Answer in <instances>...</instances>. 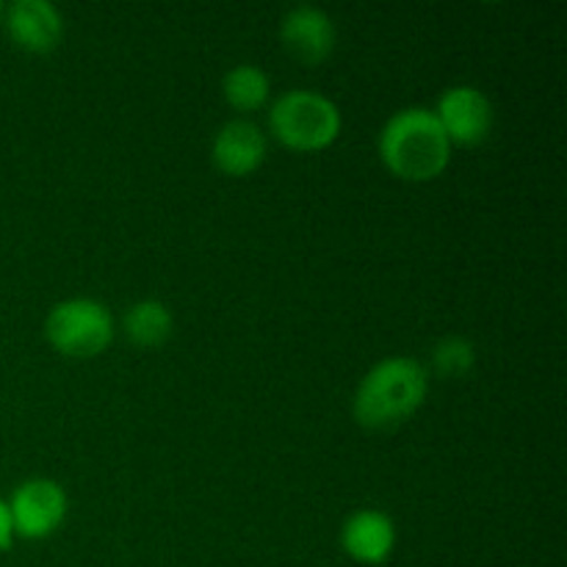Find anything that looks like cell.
<instances>
[{"label": "cell", "instance_id": "cell-1", "mask_svg": "<svg viewBox=\"0 0 567 567\" xmlns=\"http://www.w3.org/2000/svg\"><path fill=\"white\" fill-rule=\"evenodd\" d=\"M380 158L402 181L424 183L441 175L452 158V142L435 111L410 105L396 111L380 131Z\"/></svg>", "mask_w": 567, "mask_h": 567}, {"label": "cell", "instance_id": "cell-2", "mask_svg": "<svg viewBox=\"0 0 567 567\" xmlns=\"http://www.w3.org/2000/svg\"><path fill=\"white\" fill-rule=\"evenodd\" d=\"M430 393V371L413 358H385L360 380L354 419L365 430H391L419 413Z\"/></svg>", "mask_w": 567, "mask_h": 567}, {"label": "cell", "instance_id": "cell-3", "mask_svg": "<svg viewBox=\"0 0 567 567\" xmlns=\"http://www.w3.org/2000/svg\"><path fill=\"white\" fill-rule=\"evenodd\" d=\"M269 127L291 150L313 153L330 147L341 133V111L321 92L288 89L271 103Z\"/></svg>", "mask_w": 567, "mask_h": 567}, {"label": "cell", "instance_id": "cell-4", "mask_svg": "<svg viewBox=\"0 0 567 567\" xmlns=\"http://www.w3.org/2000/svg\"><path fill=\"white\" fill-rule=\"evenodd\" d=\"M44 336L64 358H94L114 341V316L97 299H64L50 308Z\"/></svg>", "mask_w": 567, "mask_h": 567}, {"label": "cell", "instance_id": "cell-5", "mask_svg": "<svg viewBox=\"0 0 567 567\" xmlns=\"http://www.w3.org/2000/svg\"><path fill=\"white\" fill-rule=\"evenodd\" d=\"M6 504L14 524V537H25V540H44L53 535L64 524L66 509H70L64 487L44 476L17 485Z\"/></svg>", "mask_w": 567, "mask_h": 567}, {"label": "cell", "instance_id": "cell-6", "mask_svg": "<svg viewBox=\"0 0 567 567\" xmlns=\"http://www.w3.org/2000/svg\"><path fill=\"white\" fill-rule=\"evenodd\" d=\"M435 116L452 144H480L493 127V103L482 89L452 86L437 100Z\"/></svg>", "mask_w": 567, "mask_h": 567}, {"label": "cell", "instance_id": "cell-7", "mask_svg": "<svg viewBox=\"0 0 567 567\" xmlns=\"http://www.w3.org/2000/svg\"><path fill=\"white\" fill-rule=\"evenodd\" d=\"M280 39L288 53L302 64H321L336 50V25L316 6H293L280 22Z\"/></svg>", "mask_w": 567, "mask_h": 567}, {"label": "cell", "instance_id": "cell-8", "mask_svg": "<svg viewBox=\"0 0 567 567\" xmlns=\"http://www.w3.org/2000/svg\"><path fill=\"white\" fill-rule=\"evenodd\" d=\"M6 31L28 53H50L61 42L64 20L50 0H14L3 11Z\"/></svg>", "mask_w": 567, "mask_h": 567}, {"label": "cell", "instance_id": "cell-9", "mask_svg": "<svg viewBox=\"0 0 567 567\" xmlns=\"http://www.w3.org/2000/svg\"><path fill=\"white\" fill-rule=\"evenodd\" d=\"M341 546L354 563L382 565L396 548V526L380 509H358L343 524Z\"/></svg>", "mask_w": 567, "mask_h": 567}, {"label": "cell", "instance_id": "cell-10", "mask_svg": "<svg viewBox=\"0 0 567 567\" xmlns=\"http://www.w3.org/2000/svg\"><path fill=\"white\" fill-rule=\"evenodd\" d=\"M216 166L225 175L241 177L258 169L266 158V136L255 122L230 120L219 127L210 147Z\"/></svg>", "mask_w": 567, "mask_h": 567}, {"label": "cell", "instance_id": "cell-11", "mask_svg": "<svg viewBox=\"0 0 567 567\" xmlns=\"http://www.w3.org/2000/svg\"><path fill=\"white\" fill-rule=\"evenodd\" d=\"M175 319L161 299H138L125 310V336L136 347H161L172 338Z\"/></svg>", "mask_w": 567, "mask_h": 567}, {"label": "cell", "instance_id": "cell-12", "mask_svg": "<svg viewBox=\"0 0 567 567\" xmlns=\"http://www.w3.org/2000/svg\"><path fill=\"white\" fill-rule=\"evenodd\" d=\"M221 92L236 111H255L269 100L271 83L260 66L238 64L221 81Z\"/></svg>", "mask_w": 567, "mask_h": 567}, {"label": "cell", "instance_id": "cell-13", "mask_svg": "<svg viewBox=\"0 0 567 567\" xmlns=\"http://www.w3.org/2000/svg\"><path fill=\"white\" fill-rule=\"evenodd\" d=\"M432 363H435L437 374L443 377H463L474 369L476 352L474 343L463 336H446L435 343L432 349Z\"/></svg>", "mask_w": 567, "mask_h": 567}, {"label": "cell", "instance_id": "cell-14", "mask_svg": "<svg viewBox=\"0 0 567 567\" xmlns=\"http://www.w3.org/2000/svg\"><path fill=\"white\" fill-rule=\"evenodd\" d=\"M11 543H14V524H11L9 504L0 498V551H9Z\"/></svg>", "mask_w": 567, "mask_h": 567}, {"label": "cell", "instance_id": "cell-15", "mask_svg": "<svg viewBox=\"0 0 567 567\" xmlns=\"http://www.w3.org/2000/svg\"><path fill=\"white\" fill-rule=\"evenodd\" d=\"M3 11H6V6L0 3V22H3Z\"/></svg>", "mask_w": 567, "mask_h": 567}]
</instances>
